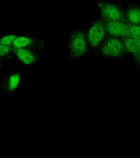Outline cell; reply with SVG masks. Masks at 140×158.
Returning <instances> with one entry per match:
<instances>
[{"mask_svg": "<svg viewBox=\"0 0 140 158\" xmlns=\"http://www.w3.org/2000/svg\"><path fill=\"white\" fill-rule=\"evenodd\" d=\"M99 55L104 58L117 59L123 56L126 51L123 39L107 36L97 50Z\"/></svg>", "mask_w": 140, "mask_h": 158, "instance_id": "5", "label": "cell"}, {"mask_svg": "<svg viewBox=\"0 0 140 158\" xmlns=\"http://www.w3.org/2000/svg\"><path fill=\"white\" fill-rule=\"evenodd\" d=\"M85 28L90 52L97 51L107 37L105 21L94 19Z\"/></svg>", "mask_w": 140, "mask_h": 158, "instance_id": "3", "label": "cell"}, {"mask_svg": "<svg viewBox=\"0 0 140 158\" xmlns=\"http://www.w3.org/2000/svg\"><path fill=\"white\" fill-rule=\"evenodd\" d=\"M43 52L29 48H14L13 60L25 69H30L41 62Z\"/></svg>", "mask_w": 140, "mask_h": 158, "instance_id": "6", "label": "cell"}, {"mask_svg": "<svg viewBox=\"0 0 140 158\" xmlns=\"http://www.w3.org/2000/svg\"><path fill=\"white\" fill-rule=\"evenodd\" d=\"M12 46L14 48H29L42 52L46 49V42L41 35L29 32H20Z\"/></svg>", "mask_w": 140, "mask_h": 158, "instance_id": "7", "label": "cell"}, {"mask_svg": "<svg viewBox=\"0 0 140 158\" xmlns=\"http://www.w3.org/2000/svg\"><path fill=\"white\" fill-rule=\"evenodd\" d=\"M133 58H134V60L135 61V62L140 65V50L137 52L136 55H134V56H132Z\"/></svg>", "mask_w": 140, "mask_h": 158, "instance_id": "14", "label": "cell"}, {"mask_svg": "<svg viewBox=\"0 0 140 158\" xmlns=\"http://www.w3.org/2000/svg\"><path fill=\"white\" fill-rule=\"evenodd\" d=\"M20 32L15 31H10L4 32L0 36V45H12L19 36Z\"/></svg>", "mask_w": 140, "mask_h": 158, "instance_id": "12", "label": "cell"}, {"mask_svg": "<svg viewBox=\"0 0 140 158\" xmlns=\"http://www.w3.org/2000/svg\"><path fill=\"white\" fill-rule=\"evenodd\" d=\"M125 21L129 24L140 25V7L136 5L129 6L125 10Z\"/></svg>", "mask_w": 140, "mask_h": 158, "instance_id": "9", "label": "cell"}, {"mask_svg": "<svg viewBox=\"0 0 140 158\" xmlns=\"http://www.w3.org/2000/svg\"><path fill=\"white\" fill-rule=\"evenodd\" d=\"M89 53L85 28L78 26L71 29L68 35V58L70 60H82Z\"/></svg>", "mask_w": 140, "mask_h": 158, "instance_id": "1", "label": "cell"}, {"mask_svg": "<svg viewBox=\"0 0 140 158\" xmlns=\"http://www.w3.org/2000/svg\"><path fill=\"white\" fill-rule=\"evenodd\" d=\"M125 49L132 56H134L140 50V40L131 37H125L123 38Z\"/></svg>", "mask_w": 140, "mask_h": 158, "instance_id": "11", "label": "cell"}, {"mask_svg": "<svg viewBox=\"0 0 140 158\" xmlns=\"http://www.w3.org/2000/svg\"><path fill=\"white\" fill-rule=\"evenodd\" d=\"M128 26H129L128 36L135 38V39L140 40V25L128 23Z\"/></svg>", "mask_w": 140, "mask_h": 158, "instance_id": "13", "label": "cell"}, {"mask_svg": "<svg viewBox=\"0 0 140 158\" xmlns=\"http://www.w3.org/2000/svg\"><path fill=\"white\" fill-rule=\"evenodd\" d=\"M95 6L103 21H125V10L117 3L110 0H98Z\"/></svg>", "mask_w": 140, "mask_h": 158, "instance_id": "4", "label": "cell"}, {"mask_svg": "<svg viewBox=\"0 0 140 158\" xmlns=\"http://www.w3.org/2000/svg\"><path fill=\"white\" fill-rule=\"evenodd\" d=\"M14 48L12 45H0V66L5 68L6 65L13 60Z\"/></svg>", "mask_w": 140, "mask_h": 158, "instance_id": "10", "label": "cell"}, {"mask_svg": "<svg viewBox=\"0 0 140 158\" xmlns=\"http://www.w3.org/2000/svg\"><path fill=\"white\" fill-rule=\"evenodd\" d=\"M107 36L124 38L128 36L129 26L126 21L105 22Z\"/></svg>", "mask_w": 140, "mask_h": 158, "instance_id": "8", "label": "cell"}, {"mask_svg": "<svg viewBox=\"0 0 140 158\" xmlns=\"http://www.w3.org/2000/svg\"><path fill=\"white\" fill-rule=\"evenodd\" d=\"M25 84V73L22 69L14 68L0 78V91L5 96L15 95Z\"/></svg>", "mask_w": 140, "mask_h": 158, "instance_id": "2", "label": "cell"}]
</instances>
